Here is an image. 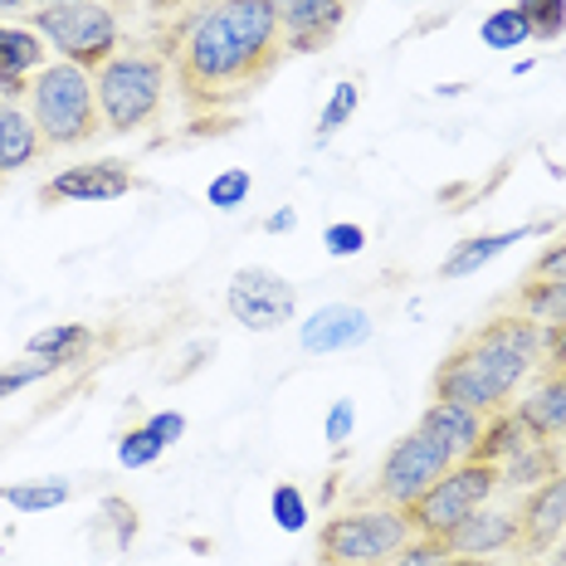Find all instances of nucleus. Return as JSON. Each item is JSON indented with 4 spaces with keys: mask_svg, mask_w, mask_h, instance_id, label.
Wrapping results in <instances>:
<instances>
[{
    "mask_svg": "<svg viewBox=\"0 0 566 566\" xmlns=\"http://www.w3.org/2000/svg\"><path fill=\"white\" fill-rule=\"evenodd\" d=\"M537 371H566V323L542 327V367Z\"/></svg>",
    "mask_w": 566,
    "mask_h": 566,
    "instance_id": "c9c22d12",
    "label": "nucleus"
},
{
    "mask_svg": "<svg viewBox=\"0 0 566 566\" xmlns=\"http://www.w3.org/2000/svg\"><path fill=\"white\" fill-rule=\"evenodd\" d=\"M44 151V137L34 127V117L25 108H6L0 113V176H15L34 167V157Z\"/></svg>",
    "mask_w": 566,
    "mask_h": 566,
    "instance_id": "aec40b11",
    "label": "nucleus"
},
{
    "mask_svg": "<svg viewBox=\"0 0 566 566\" xmlns=\"http://www.w3.org/2000/svg\"><path fill=\"white\" fill-rule=\"evenodd\" d=\"M264 230H269V234H293V230H298V210H293V206L274 210V216L264 220Z\"/></svg>",
    "mask_w": 566,
    "mask_h": 566,
    "instance_id": "ea45409f",
    "label": "nucleus"
},
{
    "mask_svg": "<svg viewBox=\"0 0 566 566\" xmlns=\"http://www.w3.org/2000/svg\"><path fill=\"white\" fill-rule=\"evenodd\" d=\"M30 30L40 34L59 59L88 69V74H98V69L123 50L117 10L98 6V0H88V6H64V10H30Z\"/></svg>",
    "mask_w": 566,
    "mask_h": 566,
    "instance_id": "423d86ee",
    "label": "nucleus"
},
{
    "mask_svg": "<svg viewBox=\"0 0 566 566\" xmlns=\"http://www.w3.org/2000/svg\"><path fill=\"white\" fill-rule=\"evenodd\" d=\"M283 54H317L337 40L347 20V0H274Z\"/></svg>",
    "mask_w": 566,
    "mask_h": 566,
    "instance_id": "f8f14e48",
    "label": "nucleus"
},
{
    "mask_svg": "<svg viewBox=\"0 0 566 566\" xmlns=\"http://www.w3.org/2000/svg\"><path fill=\"white\" fill-rule=\"evenodd\" d=\"M479 40H483V50L509 54V50L533 44V25H527V15L517 6H499V10H489V15L479 20Z\"/></svg>",
    "mask_w": 566,
    "mask_h": 566,
    "instance_id": "393cba45",
    "label": "nucleus"
},
{
    "mask_svg": "<svg viewBox=\"0 0 566 566\" xmlns=\"http://www.w3.org/2000/svg\"><path fill=\"white\" fill-rule=\"evenodd\" d=\"M533 274L537 279H566V234L552 244H542V254L533 259Z\"/></svg>",
    "mask_w": 566,
    "mask_h": 566,
    "instance_id": "4c0bfd02",
    "label": "nucleus"
},
{
    "mask_svg": "<svg viewBox=\"0 0 566 566\" xmlns=\"http://www.w3.org/2000/svg\"><path fill=\"white\" fill-rule=\"evenodd\" d=\"M416 537L406 509L367 499L357 509L333 513L317 527V566H381Z\"/></svg>",
    "mask_w": 566,
    "mask_h": 566,
    "instance_id": "39448f33",
    "label": "nucleus"
},
{
    "mask_svg": "<svg viewBox=\"0 0 566 566\" xmlns=\"http://www.w3.org/2000/svg\"><path fill=\"white\" fill-rule=\"evenodd\" d=\"M357 108H361V84H357V78H342V84L333 88V98L323 103V117H317V142H327L333 133H342Z\"/></svg>",
    "mask_w": 566,
    "mask_h": 566,
    "instance_id": "bb28decb",
    "label": "nucleus"
},
{
    "mask_svg": "<svg viewBox=\"0 0 566 566\" xmlns=\"http://www.w3.org/2000/svg\"><path fill=\"white\" fill-rule=\"evenodd\" d=\"M542 367V323L523 313H499L474 327L450 357L434 367V400H454L479 416L513 406L517 386Z\"/></svg>",
    "mask_w": 566,
    "mask_h": 566,
    "instance_id": "f03ea898",
    "label": "nucleus"
},
{
    "mask_svg": "<svg viewBox=\"0 0 566 566\" xmlns=\"http://www.w3.org/2000/svg\"><path fill=\"white\" fill-rule=\"evenodd\" d=\"M142 186V176L127 167L123 157H98V161H78V167H64L44 181V200L54 206H103V200H123Z\"/></svg>",
    "mask_w": 566,
    "mask_h": 566,
    "instance_id": "9d476101",
    "label": "nucleus"
},
{
    "mask_svg": "<svg viewBox=\"0 0 566 566\" xmlns=\"http://www.w3.org/2000/svg\"><path fill=\"white\" fill-rule=\"evenodd\" d=\"M181 6V0H151V10H161V15H167V10H176Z\"/></svg>",
    "mask_w": 566,
    "mask_h": 566,
    "instance_id": "a18cd8bd",
    "label": "nucleus"
},
{
    "mask_svg": "<svg viewBox=\"0 0 566 566\" xmlns=\"http://www.w3.org/2000/svg\"><path fill=\"white\" fill-rule=\"evenodd\" d=\"M454 464L459 459L450 454V444H440L434 434H424L416 424V430L400 434L391 450H386L381 469H376V483H371V499L396 503V509H410V503H416L440 474H450Z\"/></svg>",
    "mask_w": 566,
    "mask_h": 566,
    "instance_id": "6e6552de",
    "label": "nucleus"
},
{
    "mask_svg": "<svg viewBox=\"0 0 566 566\" xmlns=\"http://www.w3.org/2000/svg\"><path fill=\"white\" fill-rule=\"evenodd\" d=\"M323 250L333 259H357L361 250H367V230H361L357 220H337V226L323 230Z\"/></svg>",
    "mask_w": 566,
    "mask_h": 566,
    "instance_id": "473e14b6",
    "label": "nucleus"
},
{
    "mask_svg": "<svg viewBox=\"0 0 566 566\" xmlns=\"http://www.w3.org/2000/svg\"><path fill=\"white\" fill-rule=\"evenodd\" d=\"M533 234H547V226H517V230H489V234H469V240H459L450 254L440 259V279L454 283V279H469L479 274V269H489L493 259H503L513 250V244L533 240Z\"/></svg>",
    "mask_w": 566,
    "mask_h": 566,
    "instance_id": "2eb2a0df",
    "label": "nucleus"
},
{
    "mask_svg": "<svg viewBox=\"0 0 566 566\" xmlns=\"http://www.w3.org/2000/svg\"><path fill=\"white\" fill-rule=\"evenodd\" d=\"M161 454H167V444H161L147 424H133V430H123V440H117V464L123 469H147V464H157Z\"/></svg>",
    "mask_w": 566,
    "mask_h": 566,
    "instance_id": "c756f323",
    "label": "nucleus"
},
{
    "mask_svg": "<svg viewBox=\"0 0 566 566\" xmlns=\"http://www.w3.org/2000/svg\"><path fill=\"white\" fill-rule=\"evenodd\" d=\"M108 6H133V0H108Z\"/></svg>",
    "mask_w": 566,
    "mask_h": 566,
    "instance_id": "49530a36",
    "label": "nucleus"
},
{
    "mask_svg": "<svg viewBox=\"0 0 566 566\" xmlns=\"http://www.w3.org/2000/svg\"><path fill=\"white\" fill-rule=\"evenodd\" d=\"M517 313L533 317V323L552 327V323H566V279H527L523 289H517Z\"/></svg>",
    "mask_w": 566,
    "mask_h": 566,
    "instance_id": "b1692460",
    "label": "nucleus"
},
{
    "mask_svg": "<svg viewBox=\"0 0 566 566\" xmlns=\"http://www.w3.org/2000/svg\"><path fill=\"white\" fill-rule=\"evenodd\" d=\"M226 308L250 333H279L283 323L298 317V283H289L279 269H264V264L234 269L226 289Z\"/></svg>",
    "mask_w": 566,
    "mask_h": 566,
    "instance_id": "1a4fd4ad",
    "label": "nucleus"
},
{
    "mask_svg": "<svg viewBox=\"0 0 566 566\" xmlns=\"http://www.w3.org/2000/svg\"><path fill=\"white\" fill-rule=\"evenodd\" d=\"M444 547L454 557H493V552L517 547V509H489L483 503L479 513H469L464 523L444 537Z\"/></svg>",
    "mask_w": 566,
    "mask_h": 566,
    "instance_id": "4468645a",
    "label": "nucleus"
},
{
    "mask_svg": "<svg viewBox=\"0 0 566 566\" xmlns=\"http://www.w3.org/2000/svg\"><path fill=\"white\" fill-rule=\"evenodd\" d=\"M523 566H542V562H523Z\"/></svg>",
    "mask_w": 566,
    "mask_h": 566,
    "instance_id": "de8ad7c7",
    "label": "nucleus"
},
{
    "mask_svg": "<svg viewBox=\"0 0 566 566\" xmlns=\"http://www.w3.org/2000/svg\"><path fill=\"white\" fill-rule=\"evenodd\" d=\"M450 557V547H444L440 537H410L406 547L396 552V557H386L381 566H440Z\"/></svg>",
    "mask_w": 566,
    "mask_h": 566,
    "instance_id": "72a5a7b5",
    "label": "nucleus"
},
{
    "mask_svg": "<svg viewBox=\"0 0 566 566\" xmlns=\"http://www.w3.org/2000/svg\"><path fill=\"white\" fill-rule=\"evenodd\" d=\"M0 181H6V176H0Z\"/></svg>",
    "mask_w": 566,
    "mask_h": 566,
    "instance_id": "09e8293b",
    "label": "nucleus"
},
{
    "mask_svg": "<svg viewBox=\"0 0 566 566\" xmlns=\"http://www.w3.org/2000/svg\"><path fill=\"white\" fill-rule=\"evenodd\" d=\"M499 489H503V483H499V464L459 459L450 474H440L416 503H410L406 517H410V527H416V537H440L444 542L469 513H479Z\"/></svg>",
    "mask_w": 566,
    "mask_h": 566,
    "instance_id": "0eeeda50",
    "label": "nucleus"
},
{
    "mask_svg": "<svg viewBox=\"0 0 566 566\" xmlns=\"http://www.w3.org/2000/svg\"><path fill=\"white\" fill-rule=\"evenodd\" d=\"M513 410L533 440H566V371H542Z\"/></svg>",
    "mask_w": 566,
    "mask_h": 566,
    "instance_id": "dca6fc26",
    "label": "nucleus"
},
{
    "mask_svg": "<svg viewBox=\"0 0 566 566\" xmlns=\"http://www.w3.org/2000/svg\"><path fill=\"white\" fill-rule=\"evenodd\" d=\"M420 430L434 434L440 444H450L454 459H469L479 444V434H483V416L469 406H454V400H430L420 416Z\"/></svg>",
    "mask_w": 566,
    "mask_h": 566,
    "instance_id": "f3484780",
    "label": "nucleus"
},
{
    "mask_svg": "<svg viewBox=\"0 0 566 566\" xmlns=\"http://www.w3.org/2000/svg\"><path fill=\"white\" fill-rule=\"evenodd\" d=\"M59 367H50V361H40V357H25V361H10V367H0V400H10V396H20V391H30V386H40V381H50Z\"/></svg>",
    "mask_w": 566,
    "mask_h": 566,
    "instance_id": "7c9ffc66",
    "label": "nucleus"
},
{
    "mask_svg": "<svg viewBox=\"0 0 566 566\" xmlns=\"http://www.w3.org/2000/svg\"><path fill=\"white\" fill-rule=\"evenodd\" d=\"M533 440V434L523 430V420H517V410L513 406H503V410H493V416H483V434H479V444H474V454L469 459H479V464H509V459L523 450V444Z\"/></svg>",
    "mask_w": 566,
    "mask_h": 566,
    "instance_id": "412c9836",
    "label": "nucleus"
},
{
    "mask_svg": "<svg viewBox=\"0 0 566 566\" xmlns=\"http://www.w3.org/2000/svg\"><path fill=\"white\" fill-rule=\"evenodd\" d=\"M74 499V483L69 479H30V483H0V503H10L15 513H50L64 509Z\"/></svg>",
    "mask_w": 566,
    "mask_h": 566,
    "instance_id": "5701e85b",
    "label": "nucleus"
},
{
    "mask_svg": "<svg viewBox=\"0 0 566 566\" xmlns=\"http://www.w3.org/2000/svg\"><path fill=\"white\" fill-rule=\"evenodd\" d=\"M254 191V176L244 171V167H226V171H216L210 176V186H206V206H216V210H240L244 200H250Z\"/></svg>",
    "mask_w": 566,
    "mask_h": 566,
    "instance_id": "cd10ccee",
    "label": "nucleus"
},
{
    "mask_svg": "<svg viewBox=\"0 0 566 566\" xmlns=\"http://www.w3.org/2000/svg\"><path fill=\"white\" fill-rule=\"evenodd\" d=\"M171 84V64L161 54H142V50H117L108 64L93 74L98 88V113H103V133L133 137L147 123L161 117Z\"/></svg>",
    "mask_w": 566,
    "mask_h": 566,
    "instance_id": "20e7f679",
    "label": "nucleus"
},
{
    "mask_svg": "<svg viewBox=\"0 0 566 566\" xmlns=\"http://www.w3.org/2000/svg\"><path fill=\"white\" fill-rule=\"evenodd\" d=\"M283 59L274 0H216L171 34V84L191 108H226L264 84Z\"/></svg>",
    "mask_w": 566,
    "mask_h": 566,
    "instance_id": "f257e3e1",
    "label": "nucleus"
},
{
    "mask_svg": "<svg viewBox=\"0 0 566 566\" xmlns=\"http://www.w3.org/2000/svg\"><path fill=\"white\" fill-rule=\"evenodd\" d=\"M103 523L113 527V547L117 552H127L137 542V533H142V517H137V509L127 499H117V493H108L103 499Z\"/></svg>",
    "mask_w": 566,
    "mask_h": 566,
    "instance_id": "2f4dec72",
    "label": "nucleus"
},
{
    "mask_svg": "<svg viewBox=\"0 0 566 566\" xmlns=\"http://www.w3.org/2000/svg\"><path fill=\"white\" fill-rule=\"evenodd\" d=\"M142 424H147V430L157 434L167 450H171L176 440H186V416H181V410H151V416L142 420Z\"/></svg>",
    "mask_w": 566,
    "mask_h": 566,
    "instance_id": "e433bc0d",
    "label": "nucleus"
},
{
    "mask_svg": "<svg viewBox=\"0 0 566 566\" xmlns=\"http://www.w3.org/2000/svg\"><path fill=\"white\" fill-rule=\"evenodd\" d=\"M440 566H493L489 557H454V552H450V557H444Z\"/></svg>",
    "mask_w": 566,
    "mask_h": 566,
    "instance_id": "a19ab883",
    "label": "nucleus"
},
{
    "mask_svg": "<svg viewBox=\"0 0 566 566\" xmlns=\"http://www.w3.org/2000/svg\"><path fill=\"white\" fill-rule=\"evenodd\" d=\"M30 117L40 127L44 147H84L103 133V113H98V88L93 74L69 59H50L40 74L30 78Z\"/></svg>",
    "mask_w": 566,
    "mask_h": 566,
    "instance_id": "7ed1b4c3",
    "label": "nucleus"
},
{
    "mask_svg": "<svg viewBox=\"0 0 566 566\" xmlns=\"http://www.w3.org/2000/svg\"><path fill=\"white\" fill-rule=\"evenodd\" d=\"M562 533H566V469L523 493V503H517V552L527 562H542L557 547Z\"/></svg>",
    "mask_w": 566,
    "mask_h": 566,
    "instance_id": "9b49d317",
    "label": "nucleus"
},
{
    "mask_svg": "<svg viewBox=\"0 0 566 566\" xmlns=\"http://www.w3.org/2000/svg\"><path fill=\"white\" fill-rule=\"evenodd\" d=\"M371 313L357 303H323L317 313H308L298 323V347L313 357H333V352H352L371 342Z\"/></svg>",
    "mask_w": 566,
    "mask_h": 566,
    "instance_id": "ddd939ff",
    "label": "nucleus"
},
{
    "mask_svg": "<svg viewBox=\"0 0 566 566\" xmlns=\"http://www.w3.org/2000/svg\"><path fill=\"white\" fill-rule=\"evenodd\" d=\"M562 459H566V450L557 440H527L523 450H517L509 464L499 469V483L509 493H527V489H537L542 479L562 474Z\"/></svg>",
    "mask_w": 566,
    "mask_h": 566,
    "instance_id": "6ab92c4d",
    "label": "nucleus"
},
{
    "mask_svg": "<svg viewBox=\"0 0 566 566\" xmlns=\"http://www.w3.org/2000/svg\"><path fill=\"white\" fill-rule=\"evenodd\" d=\"M93 347H98V333H93L88 323H50V327H40V333H30L25 357H40L64 371V367H74V361H84Z\"/></svg>",
    "mask_w": 566,
    "mask_h": 566,
    "instance_id": "a211bd4d",
    "label": "nucleus"
},
{
    "mask_svg": "<svg viewBox=\"0 0 566 566\" xmlns=\"http://www.w3.org/2000/svg\"><path fill=\"white\" fill-rule=\"evenodd\" d=\"M25 98H30V78H6V74H0V113L20 108Z\"/></svg>",
    "mask_w": 566,
    "mask_h": 566,
    "instance_id": "58836bf2",
    "label": "nucleus"
},
{
    "mask_svg": "<svg viewBox=\"0 0 566 566\" xmlns=\"http://www.w3.org/2000/svg\"><path fill=\"white\" fill-rule=\"evenodd\" d=\"M547 566H566V533L557 537V547L547 552Z\"/></svg>",
    "mask_w": 566,
    "mask_h": 566,
    "instance_id": "79ce46f5",
    "label": "nucleus"
},
{
    "mask_svg": "<svg viewBox=\"0 0 566 566\" xmlns=\"http://www.w3.org/2000/svg\"><path fill=\"white\" fill-rule=\"evenodd\" d=\"M513 6L527 15V25H533V40L557 44L562 34H566V0H513Z\"/></svg>",
    "mask_w": 566,
    "mask_h": 566,
    "instance_id": "c85d7f7f",
    "label": "nucleus"
},
{
    "mask_svg": "<svg viewBox=\"0 0 566 566\" xmlns=\"http://www.w3.org/2000/svg\"><path fill=\"white\" fill-rule=\"evenodd\" d=\"M40 10H64V6H88V0H34Z\"/></svg>",
    "mask_w": 566,
    "mask_h": 566,
    "instance_id": "37998d69",
    "label": "nucleus"
},
{
    "mask_svg": "<svg viewBox=\"0 0 566 566\" xmlns=\"http://www.w3.org/2000/svg\"><path fill=\"white\" fill-rule=\"evenodd\" d=\"M50 64V44L30 25H0V74L6 78H34Z\"/></svg>",
    "mask_w": 566,
    "mask_h": 566,
    "instance_id": "4be33fe9",
    "label": "nucleus"
},
{
    "mask_svg": "<svg viewBox=\"0 0 566 566\" xmlns=\"http://www.w3.org/2000/svg\"><path fill=\"white\" fill-rule=\"evenodd\" d=\"M352 430H357V406L342 396V400H333V410H327V420H323V440L333 444V450H342V444L352 440Z\"/></svg>",
    "mask_w": 566,
    "mask_h": 566,
    "instance_id": "f704fd0d",
    "label": "nucleus"
},
{
    "mask_svg": "<svg viewBox=\"0 0 566 566\" xmlns=\"http://www.w3.org/2000/svg\"><path fill=\"white\" fill-rule=\"evenodd\" d=\"M269 517H274V527L283 533H308V493L298 489V483H274V493H269Z\"/></svg>",
    "mask_w": 566,
    "mask_h": 566,
    "instance_id": "a878e982",
    "label": "nucleus"
},
{
    "mask_svg": "<svg viewBox=\"0 0 566 566\" xmlns=\"http://www.w3.org/2000/svg\"><path fill=\"white\" fill-rule=\"evenodd\" d=\"M30 0H0V15H15V10H25Z\"/></svg>",
    "mask_w": 566,
    "mask_h": 566,
    "instance_id": "c03bdc74",
    "label": "nucleus"
}]
</instances>
